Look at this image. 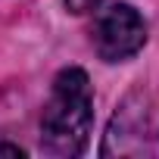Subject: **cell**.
I'll return each mask as SVG.
<instances>
[{"mask_svg": "<svg viewBox=\"0 0 159 159\" xmlns=\"http://www.w3.org/2000/svg\"><path fill=\"white\" fill-rule=\"evenodd\" d=\"M94 125V91L84 69H62L41 112V150L50 156H78Z\"/></svg>", "mask_w": 159, "mask_h": 159, "instance_id": "6da1fadb", "label": "cell"}, {"mask_svg": "<svg viewBox=\"0 0 159 159\" xmlns=\"http://www.w3.org/2000/svg\"><path fill=\"white\" fill-rule=\"evenodd\" d=\"M0 153H7V156H25L22 147H13V143H0Z\"/></svg>", "mask_w": 159, "mask_h": 159, "instance_id": "277c9868", "label": "cell"}, {"mask_svg": "<svg viewBox=\"0 0 159 159\" xmlns=\"http://www.w3.org/2000/svg\"><path fill=\"white\" fill-rule=\"evenodd\" d=\"M91 38L103 62H122L147 44V22L131 3H112L97 16Z\"/></svg>", "mask_w": 159, "mask_h": 159, "instance_id": "7a4b0ae2", "label": "cell"}, {"mask_svg": "<svg viewBox=\"0 0 159 159\" xmlns=\"http://www.w3.org/2000/svg\"><path fill=\"white\" fill-rule=\"evenodd\" d=\"M100 3H103V0H66V10L75 13V16H84V13L100 10Z\"/></svg>", "mask_w": 159, "mask_h": 159, "instance_id": "3957f363", "label": "cell"}]
</instances>
